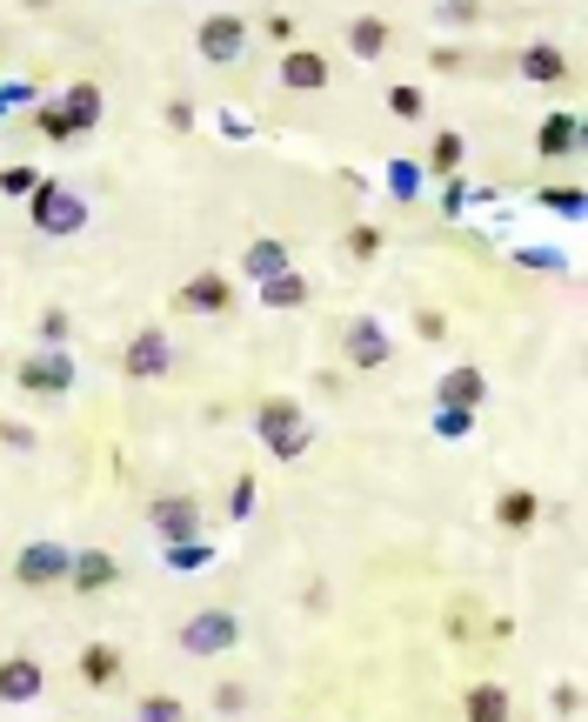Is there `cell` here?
Masks as SVG:
<instances>
[{"instance_id":"ab89813d","label":"cell","mask_w":588,"mask_h":722,"mask_svg":"<svg viewBox=\"0 0 588 722\" xmlns=\"http://www.w3.org/2000/svg\"><path fill=\"white\" fill-rule=\"evenodd\" d=\"M0 442H14V448H34V429H21V422H0Z\"/></svg>"},{"instance_id":"9a60e30c","label":"cell","mask_w":588,"mask_h":722,"mask_svg":"<svg viewBox=\"0 0 588 722\" xmlns=\"http://www.w3.org/2000/svg\"><path fill=\"white\" fill-rule=\"evenodd\" d=\"M41 696V663L34 656H8L0 663V702H34Z\"/></svg>"},{"instance_id":"5b68a950","label":"cell","mask_w":588,"mask_h":722,"mask_svg":"<svg viewBox=\"0 0 588 722\" xmlns=\"http://www.w3.org/2000/svg\"><path fill=\"white\" fill-rule=\"evenodd\" d=\"M241 642V622L228 615V609H201V615H188V629H181V649L188 656H221V649H234Z\"/></svg>"},{"instance_id":"7402d4cb","label":"cell","mask_w":588,"mask_h":722,"mask_svg":"<svg viewBox=\"0 0 588 722\" xmlns=\"http://www.w3.org/2000/svg\"><path fill=\"white\" fill-rule=\"evenodd\" d=\"M575 141H581V114H548L535 127V147L542 154H575Z\"/></svg>"},{"instance_id":"7c38bea8","label":"cell","mask_w":588,"mask_h":722,"mask_svg":"<svg viewBox=\"0 0 588 722\" xmlns=\"http://www.w3.org/2000/svg\"><path fill=\"white\" fill-rule=\"evenodd\" d=\"M281 88H288V95H321V88H328V54L288 47V54H281Z\"/></svg>"},{"instance_id":"f546056e","label":"cell","mask_w":588,"mask_h":722,"mask_svg":"<svg viewBox=\"0 0 588 722\" xmlns=\"http://www.w3.org/2000/svg\"><path fill=\"white\" fill-rule=\"evenodd\" d=\"M475 429V409H442V401H435V435L442 442H462Z\"/></svg>"},{"instance_id":"d590c367","label":"cell","mask_w":588,"mask_h":722,"mask_svg":"<svg viewBox=\"0 0 588 722\" xmlns=\"http://www.w3.org/2000/svg\"><path fill=\"white\" fill-rule=\"evenodd\" d=\"M388 188H395V195L408 201L414 188H422V175H414V168H408V160H395V168H388Z\"/></svg>"},{"instance_id":"6da1fadb","label":"cell","mask_w":588,"mask_h":722,"mask_svg":"<svg viewBox=\"0 0 588 722\" xmlns=\"http://www.w3.org/2000/svg\"><path fill=\"white\" fill-rule=\"evenodd\" d=\"M255 435L275 448V462H301V455L314 448V422L301 415V401H295V395H275V401H262Z\"/></svg>"},{"instance_id":"30bf717a","label":"cell","mask_w":588,"mask_h":722,"mask_svg":"<svg viewBox=\"0 0 588 722\" xmlns=\"http://www.w3.org/2000/svg\"><path fill=\"white\" fill-rule=\"evenodd\" d=\"M342 348H348V362H355L362 375H368V368H381V362L395 355V342H388V329H381V314H355Z\"/></svg>"},{"instance_id":"83f0119b","label":"cell","mask_w":588,"mask_h":722,"mask_svg":"<svg viewBox=\"0 0 588 722\" xmlns=\"http://www.w3.org/2000/svg\"><path fill=\"white\" fill-rule=\"evenodd\" d=\"M34 127H41L47 141H74V121L60 114V101H34Z\"/></svg>"},{"instance_id":"8fae6325","label":"cell","mask_w":588,"mask_h":722,"mask_svg":"<svg viewBox=\"0 0 588 722\" xmlns=\"http://www.w3.org/2000/svg\"><path fill=\"white\" fill-rule=\"evenodd\" d=\"M114 555L108 548H74V569H67V589L74 596H101V589H114Z\"/></svg>"},{"instance_id":"74e56055","label":"cell","mask_w":588,"mask_h":722,"mask_svg":"<svg viewBox=\"0 0 588 722\" xmlns=\"http://www.w3.org/2000/svg\"><path fill=\"white\" fill-rule=\"evenodd\" d=\"M481 8H475V0H442V21H455V27H468Z\"/></svg>"},{"instance_id":"3957f363","label":"cell","mask_w":588,"mask_h":722,"mask_svg":"<svg viewBox=\"0 0 588 722\" xmlns=\"http://www.w3.org/2000/svg\"><path fill=\"white\" fill-rule=\"evenodd\" d=\"M67 569H74V548H60V542H27L14 555V582L21 589H54V582H67Z\"/></svg>"},{"instance_id":"2e32d148","label":"cell","mask_w":588,"mask_h":722,"mask_svg":"<svg viewBox=\"0 0 588 722\" xmlns=\"http://www.w3.org/2000/svg\"><path fill=\"white\" fill-rule=\"evenodd\" d=\"M495 522L509 529V535H529V529L542 522V496H535V489H509V496L495 502Z\"/></svg>"},{"instance_id":"1f68e13d","label":"cell","mask_w":588,"mask_h":722,"mask_svg":"<svg viewBox=\"0 0 588 722\" xmlns=\"http://www.w3.org/2000/svg\"><path fill=\"white\" fill-rule=\"evenodd\" d=\"M542 208H555L562 221H575L581 214V188H542Z\"/></svg>"},{"instance_id":"277c9868","label":"cell","mask_w":588,"mask_h":722,"mask_svg":"<svg viewBox=\"0 0 588 722\" xmlns=\"http://www.w3.org/2000/svg\"><path fill=\"white\" fill-rule=\"evenodd\" d=\"M167 368H175V342H167V329H141L121 355V375L127 381H160Z\"/></svg>"},{"instance_id":"4fadbf2b","label":"cell","mask_w":588,"mask_h":722,"mask_svg":"<svg viewBox=\"0 0 588 722\" xmlns=\"http://www.w3.org/2000/svg\"><path fill=\"white\" fill-rule=\"evenodd\" d=\"M435 401H442V409H481V401H488V375L475 362H462V368H448L435 381Z\"/></svg>"},{"instance_id":"ba28073f","label":"cell","mask_w":588,"mask_h":722,"mask_svg":"<svg viewBox=\"0 0 588 722\" xmlns=\"http://www.w3.org/2000/svg\"><path fill=\"white\" fill-rule=\"evenodd\" d=\"M195 47H201V60L228 67V60H241V47H247V21H241V14H208V21L195 27Z\"/></svg>"},{"instance_id":"4dcf8cb0","label":"cell","mask_w":588,"mask_h":722,"mask_svg":"<svg viewBox=\"0 0 588 722\" xmlns=\"http://www.w3.org/2000/svg\"><path fill=\"white\" fill-rule=\"evenodd\" d=\"M348 255H355V262H375V255H381V227H368V221L348 227Z\"/></svg>"},{"instance_id":"cb8c5ba5","label":"cell","mask_w":588,"mask_h":722,"mask_svg":"<svg viewBox=\"0 0 588 722\" xmlns=\"http://www.w3.org/2000/svg\"><path fill=\"white\" fill-rule=\"evenodd\" d=\"M301 301H308V281L295 268H281V275L262 281V308H301Z\"/></svg>"},{"instance_id":"b9f144b4","label":"cell","mask_w":588,"mask_h":722,"mask_svg":"<svg viewBox=\"0 0 588 722\" xmlns=\"http://www.w3.org/2000/svg\"><path fill=\"white\" fill-rule=\"evenodd\" d=\"M221 127H228L234 141H247V134H255V121H247V114H221Z\"/></svg>"},{"instance_id":"f1b7e54d","label":"cell","mask_w":588,"mask_h":722,"mask_svg":"<svg viewBox=\"0 0 588 722\" xmlns=\"http://www.w3.org/2000/svg\"><path fill=\"white\" fill-rule=\"evenodd\" d=\"M468 201H495V195H488V188H462V181H442V214H448V221H462V214H468Z\"/></svg>"},{"instance_id":"44dd1931","label":"cell","mask_w":588,"mask_h":722,"mask_svg":"<svg viewBox=\"0 0 588 722\" xmlns=\"http://www.w3.org/2000/svg\"><path fill=\"white\" fill-rule=\"evenodd\" d=\"M241 268L255 275V281H268V275H281L288 268V241H275V234H262V241H247V255H241Z\"/></svg>"},{"instance_id":"603a6c76","label":"cell","mask_w":588,"mask_h":722,"mask_svg":"<svg viewBox=\"0 0 588 722\" xmlns=\"http://www.w3.org/2000/svg\"><path fill=\"white\" fill-rule=\"evenodd\" d=\"M462 154H468V141H462L455 127H442V134H435V147H429V175H435V181H455Z\"/></svg>"},{"instance_id":"60d3db41","label":"cell","mask_w":588,"mask_h":722,"mask_svg":"<svg viewBox=\"0 0 588 722\" xmlns=\"http://www.w3.org/2000/svg\"><path fill=\"white\" fill-rule=\"evenodd\" d=\"M555 709H562V715H575V709H581V689H575V682H562V689H555Z\"/></svg>"},{"instance_id":"8d00e7d4","label":"cell","mask_w":588,"mask_h":722,"mask_svg":"<svg viewBox=\"0 0 588 722\" xmlns=\"http://www.w3.org/2000/svg\"><path fill=\"white\" fill-rule=\"evenodd\" d=\"M515 262H522V268H562L555 248H515Z\"/></svg>"},{"instance_id":"d4e9b609","label":"cell","mask_w":588,"mask_h":722,"mask_svg":"<svg viewBox=\"0 0 588 722\" xmlns=\"http://www.w3.org/2000/svg\"><path fill=\"white\" fill-rule=\"evenodd\" d=\"M388 114H395V121H422V114H429L422 88H414V80H401V88H388Z\"/></svg>"},{"instance_id":"ac0fdd59","label":"cell","mask_w":588,"mask_h":722,"mask_svg":"<svg viewBox=\"0 0 588 722\" xmlns=\"http://www.w3.org/2000/svg\"><path fill=\"white\" fill-rule=\"evenodd\" d=\"M388 41H395V34H388L381 14H355V21H348V47H355V60H381Z\"/></svg>"},{"instance_id":"ffe728a7","label":"cell","mask_w":588,"mask_h":722,"mask_svg":"<svg viewBox=\"0 0 588 722\" xmlns=\"http://www.w3.org/2000/svg\"><path fill=\"white\" fill-rule=\"evenodd\" d=\"M515 67H522V80H562V74H568V54H562L555 41H535V47H522Z\"/></svg>"},{"instance_id":"4316f807","label":"cell","mask_w":588,"mask_h":722,"mask_svg":"<svg viewBox=\"0 0 588 722\" xmlns=\"http://www.w3.org/2000/svg\"><path fill=\"white\" fill-rule=\"evenodd\" d=\"M134 722H188V709H181V696H141Z\"/></svg>"},{"instance_id":"7a4b0ae2","label":"cell","mask_w":588,"mask_h":722,"mask_svg":"<svg viewBox=\"0 0 588 722\" xmlns=\"http://www.w3.org/2000/svg\"><path fill=\"white\" fill-rule=\"evenodd\" d=\"M34 227L41 234H80L88 227V201L67 195L60 181H34Z\"/></svg>"},{"instance_id":"484cf974","label":"cell","mask_w":588,"mask_h":722,"mask_svg":"<svg viewBox=\"0 0 588 722\" xmlns=\"http://www.w3.org/2000/svg\"><path fill=\"white\" fill-rule=\"evenodd\" d=\"M160 548H167V569H208L214 562L208 542H160Z\"/></svg>"},{"instance_id":"e575fe53","label":"cell","mask_w":588,"mask_h":722,"mask_svg":"<svg viewBox=\"0 0 588 722\" xmlns=\"http://www.w3.org/2000/svg\"><path fill=\"white\" fill-rule=\"evenodd\" d=\"M41 342H47V348H67V314H60V308L41 314Z\"/></svg>"},{"instance_id":"f35d334b","label":"cell","mask_w":588,"mask_h":722,"mask_svg":"<svg viewBox=\"0 0 588 722\" xmlns=\"http://www.w3.org/2000/svg\"><path fill=\"white\" fill-rule=\"evenodd\" d=\"M414 329H422V335H429V342H442V335H448V321H442V314H435V308H422V314H414Z\"/></svg>"},{"instance_id":"8992f818","label":"cell","mask_w":588,"mask_h":722,"mask_svg":"<svg viewBox=\"0 0 588 722\" xmlns=\"http://www.w3.org/2000/svg\"><path fill=\"white\" fill-rule=\"evenodd\" d=\"M175 308H181V314H228V308H234V281H228L221 268H201V275H188V281L175 288Z\"/></svg>"},{"instance_id":"52a82bcc","label":"cell","mask_w":588,"mask_h":722,"mask_svg":"<svg viewBox=\"0 0 588 722\" xmlns=\"http://www.w3.org/2000/svg\"><path fill=\"white\" fill-rule=\"evenodd\" d=\"M74 362H67V348H41V355H27L21 368H14V381L27 388V395H67L74 388Z\"/></svg>"},{"instance_id":"e0dca14e","label":"cell","mask_w":588,"mask_h":722,"mask_svg":"<svg viewBox=\"0 0 588 722\" xmlns=\"http://www.w3.org/2000/svg\"><path fill=\"white\" fill-rule=\"evenodd\" d=\"M80 682L88 689H114L121 682V649L114 642H88V649H80Z\"/></svg>"},{"instance_id":"d6a6232c","label":"cell","mask_w":588,"mask_h":722,"mask_svg":"<svg viewBox=\"0 0 588 722\" xmlns=\"http://www.w3.org/2000/svg\"><path fill=\"white\" fill-rule=\"evenodd\" d=\"M228 515H234V522H247V515H255V475H241V481H234V496H228Z\"/></svg>"},{"instance_id":"5bb4252c","label":"cell","mask_w":588,"mask_h":722,"mask_svg":"<svg viewBox=\"0 0 588 722\" xmlns=\"http://www.w3.org/2000/svg\"><path fill=\"white\" fill-rule=\"evenodd\" d=\"M60 114L74 121V134H88V127H101L108 101H101V88H95V80H74V88L60 95Z\"/></svg>"},{"instance_id":"d6986e66","label":"cell","mask_w":588,"mask_h":722,"mask_svg":"<svg viewBox=\"0 0 588 722\" xmlns=\"http://www.w3.org/2000/svg\"><path fill=\"white\" fill-rule=\"evenodd\" d=\"M462 715L468 722H509V689H501V682H475L462 696Z\"/></svg>"},{"instance_id":"9c48e42d","label":"cell","mask_w":588,"mask_h":722,"mask_svg":"<svg viewBox=\"0 0 588 722\" xmlns=\"http://www.w3.org/2000/svg\"><path fill=\"white\" fill-rule=\"evenodd\" d=\"M147 522H154L160 542H195V535H201V502H195V496H160V502L147 509Z\"/></svg>"},{"instance_id":"836d02e7","label":"cell","mask_w":588,"mask_h":722,"mask_svg":"<svg viewBox=\"0 0 588 722\" xmlns=\"http://www.w3.org/2000/svg\"><path fill=\"white\" fill-rule=\"evenodd\" d=\"M34 168H0V195H34Z\"/></svg>"}]
</instances>
